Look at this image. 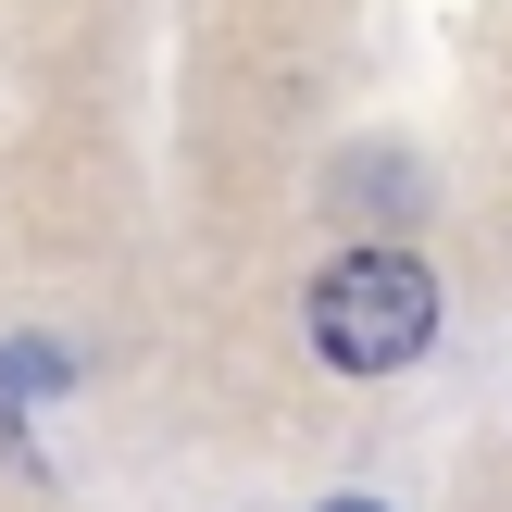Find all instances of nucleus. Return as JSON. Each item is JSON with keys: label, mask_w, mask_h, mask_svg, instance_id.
Wrapping results in <instances>:
<instances>
[{"label": "nucleus", "mask_w": 512, "mask_h": 512, "mask_svg": "<svg viewBox=\"0 0 512 512\" xmlns=\"http://www.w3.org/2000/svg\"><path fill=\"white\" fill-rule=\"evenodd\" d=\"M425 338H438V275L413 250H338L313 275V350L338 375H400Z\"/></svg>", "instance_id": "f257e3e1"}, {"label": "nucleus", "mask_w": 512, "mask_h": 512, "mask_svg": "<svg viewBox=\"0 0 512 512\" xmlns=\"http://www.w3.org/2000/svg\"><path fill=\"white\" fill-rule=\"evenodd\" d=\"M338 512H363V500H338Z\"/></svg>", "instance_id": "f03ea898"}]
</instances>
